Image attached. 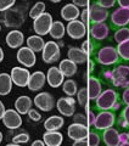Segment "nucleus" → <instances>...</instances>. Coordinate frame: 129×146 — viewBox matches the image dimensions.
Masks as SVG:
<instances>
[{
	"label": "nucleus",
	"instance_id": "3",
	"mask_svg": "<svg viewBox=\"0 0 129 146\" xmlns=\"http://www.w3.org/2000/svg\"><path fill=\"white\" fill-rule=\"evenodd\" d=\"M102 76L114 86H122V88L129 86V66L117 65L116 68H113V71L102 72Z\"/></svg>",
	"mask_w": 129,
	"mask_h": 146
},
{
	"label": "nucleus",
	"instance_id": "26",
	"mask_svg": "<svg viewBox=\"0 0 129 146\" xmlns=\"http://www.w3.org/2000/svg\"><path fill=\"white\" fill-rule=\"evenodd\" d=\"M45 146H60L63 141V136L60 131H47L43 135Z\"/></svg>",
	"mask_w": 129,
	"mask_h": 146
},
{
	"label": "nucleus",
	"instance_id": "48",
	"mask_svg": "<svg viewBox=\"0 0 129 146\" xmlns=\"http://www.w3.org/2000/svg\"><path fill=\"white\" fill-rule=\"evenodd\" d=\"M86 122H88V125L93 127L94 125V122H95V113L93 111H89L88 112V116H86Z\"/></svg>",
	"mask_w": 129,
	"mask_h": 146
},
{
	"label": "nucleus",
	"instance_id": "6",
	"mask_svg": "<svg viewBox=\"0 0 129 146\" xmlns=\"http://www.w3.org/2000/svg\"><path fill=\"white\" fill-rule=\"evenodd\" d=\"M110 28L116 31L129 23V7H118L110 13Z\"/></svg>",
	"mask_w": 129,
	"mask_h": 146
},
{
	"label": "nucleus",
	"instance_id": "38",
	"mask_svg": "<svg viewBox=\"0 0 129 146\" xmlns=\"http://www.w3.org/2000/svg\"><path fill=\"white\" fill-rule=\"evenodd\" d=\"M77 100L79 105L82 107H86L88 106V102H89V96H88V90L86 88H80L79 90L77 91Z\"/></svg>",
	"mask_w": 129,
	"mask_h": 146
},
{
	"label": "nucleus",
	"instance_id": "23",
	"mask_svg": "<svg viewBox=\"0 0 129 146\" xmlns=\"http://www.w3.org/2000/svg\"><path fill=\"white\" fill-rule=\"evenodd\" d=\"M68 60H71L72 62H74L76 65H82V63H86L88 61V55H86L80 48L72 46L68 49Z\"/></svg>",
	"mask_w": 129,
	"mask_h": 146
},
{
	"label": "nucleus",
	"instance_id": "55",
	"mask_svg": "<svg viewBox=\"0 0 129 146\" xmlns=\"http://www.w3.org/2000/svg\"><path fill=\"white\" fill-rule=\"evenodd\" d=\"M3 60H4V51H3L1 46H0V62H1Z\"/></svg>",
	"mask_w": 129,
	"mask_h": 146
},
{
	"label": "nucleus",
	"instance_id": "5",
	"mask_svg": "<svg viewBox=\"0 0 129 146\" xmlns=\"http://www.w3.org/2000/svg\"><path fill=\"white\" fill-rule=\"evenodd\" d=\"M116 112L113 111H100L98 115L95 116V122H94V128L98 131H102L107 128H111L116 124Z\"/></svg>",
	"mask_w": 129,
	"mask_h": 146
},
{
	"label": "nucleus",
	"instance_id": "11",
	"mask_svg": "<svg viewBox=\"0 0 129 146\" xmlns=\"http://www.w3.org/2000/svg\"><path fill=\"white\" fill-rule=\"evenodd\" d=\"M16 57H17V61L20 62L22 66H25V68L33 67L37 62L35 52L32 51V50L27 46H21L18 49Z\"/></svg>",
	"mask_w": 129,
	"mask_h": 146
},
{
	"label": "nucleus",
	"instance_id": "52",
	"mask_svg": "<svg viewBox=\"0 0 129 146\" xmlns=\"http://www.w3.org/2000/svg\"><path fill=\"white\" fill-rule=\"evenodd\" d=\"M117 3L121 7H129V0H117Z\"/></svg>",
	"mask_w": 129,
	"mask_h": 146
},
{
	"label": "nucleus",
	"instance_id": "51",
	"mask_svg": "<svg viewBox=\"0 0 129 146\" xmlns=\"http://www.w3.org/2000/svg\"><path fill=\"white\" fill-rule=\"evenodd\" d=\"M88 72L89 73H93L95 70V61L94 60H88Z\"/></svg>",
	"mask_w": 129,
	"mask_h": 146
},
{
	"label": "nucleus",
	"instance_id": "30",
	"mask_svg": "<svg viewBox=\"0 0 129 146\" xmlns=\"http://www.w3.org/2000/svg\"><path fill=\"white\" fill-rule=\"evenodd\" d=\"M12 89V80L9 73H0V95L10 94Z\"/></svg>",
	"mask_w": 129,
	"mask_h": 146
},
{
	"label": "nucleus",
	"instance_id": "27",
	"mask_svg": "<svg viewBox=\"0 0 129 146\" xmlns=\"http://www.w3.org/2000/svg\"><path fill=\"white\" fill-rule=\"evenodd\" d=\"M63 118L61 116H51L44 122V128L47 131H57L63 127Z\"/></svg>",
	"mask_w": 129,
	"mask_h": 146
},
{
	"label": "nucleus",
	"instance_id": "61",
	"mask_svg": "<svg viewBox=\"0 0 129 146\" xmlns=\"http://www.w3.org/2000/svg\"><path fill=\"white\" fill-rule=\"evenodd\" d=\"M23 1H28V0H23Z\"/></svg>",
	"mask_w": 129,
	"mask_h": 146
},
{
	"label": "nucleus",
	"instance_id": "4",
	"mask_svg": "<svg viewBox=\"0 0 129 146\" xmlns=\"http://www.w3.org/2000/svg\"><path fill=\"white\" fill-rule=\"evenodd\" d=\"M95 61L102 66H117L122 63L117 49L110 45L98 49V51L95 52Z\"/></svg>",
	"mask_w": 129,
	"mask_h": 146
},
{
	"label": "nucleus",
	"instance_id": "20",
	"mask_svg": "<svg viewBox=\"0 0 129 146\" xmlns=\"http://www.w3.org/2000/svg\"><path fill=\"white\" fill-rule=\"evenodd\" d=\"M45 76H47L48 84L51 88H59L60 85H62L64 80V77L61 73V71L59 70V67H50Z\"/></svg>",
	"mask_w": 129,
	"mask_h": 146
},
{
	"label": "nucleus",
	"instance_id": "19",
	"mask_svg": "<svg viewBox=\"0 0 129 146\" xmlns=\"http://www.w3.org/2000/svg\"><path fill=\"white\" fill-rule=\"evenodd\" d=\"M101 141H104L105 146H118L119 144V131L113 127L107 128L101 133Z\"/></svg>",
	"mask_w": 129,
	"mask_h": 146
},
{
	"label": "nucleus",
	"instance_id": "14",
	"mask_svg": "<svg viewBox=\"0 0 129 146\" xmlns=\"http://www.w3.org/2000/svg\"><path fill=\"white\" fill-rule=\"evenodd\" d=\"M66 32L72 39H82L86 34V27L82 21L74 20L68 22L66 27Z\"/></svg>",
	"mask_w": 129,
	"mask_h": 146
},
{
	"label": "nucleus",
	"instance_id": "32",
	"mask_svg": "<svg viewBox=\"0 0 129 146\" xmlns=\"http://www.w3.org/2000/svg\"><path fill=\"white\" fill-rule=\"evenodd\" d=\"M98 48H99V42H96L94 39H86L85 42H83L82 46H80V49L88 55V56L95 55V52L98 51Z\"/></svg>",
	"mask_w": 129,
	"mask_h": 146
},
{
	"label": "nucleus",
	"instance_id": "25",
	"mask_svg": "<svg viewBox=\"0 0 129 146\" xmlns=\"http://www.w3.org/2000/svg\"><path fill=\"white\" fill-rule=\"evenodd\" d=\"M79 15H80L79 9L76 5H73V4H67V5H64L61 9V17L64 21H68V22L74 21L79 17Z\"/></svg>",
	"mask_w": 129,
	"mask_h": 146
},
{
	"label": "nucleus",
	"instance_id": "9",
	"mask_svg": "<svg viewBox=\"0 0 129 146\" xmlns=\"http://www.w3.org/2000/svg\"><path fill=\"white\" fill-rule=\"evenodd\" d=\"M33 104L35 105V107L40 110L43 112H50L55 107V99L50 93H39L35 95V98L33 100Z\"/></svg>",
	"mask_w": 129,
	"mask_h": 146
},
{
	"label": "nucleus",
	"instance_id": "12",
	"mask_svg": "<svg viewBox=\"0 0 129 146\" xmlns=\"http://www.w3.org/2000/svg\"><path fill=\"white\" fill-rule=\"evenodd\" d=\"M29 76H31L29 71L25 67H13L10 73L12 84H16L17 86H21V88L27 86L29 80Z\"/></svg>",
	"mask_w": 129,
	"mask_h": 146
},
{
	"label": "nucleus",
	"instance_id": "44",
	"mask_svg": "<svg viewBox=\"0 0 129 146\" xmlns=\"http://www.w3.org/2000/svg\"><path fill=\"white\" fill-rule=\"evenodd\" d=\"M73 122H74V123H79V124H84V125L88 127L86 117L83 115V113H77V115H73Z\"/></svg>",
	"mask_w": 129,
	"mask_h": 146
},
{
	"label": "nucleus",
	"instance_id": "39",
	"mask_svg": "<svg viewBox=\"0 0 129 146\" xmlns=\"http://www.w3.org/2000/svg\"><path fill=\"white\" fill-rule=\"evenodd\" d=\"M85 139H86V141H88L89 146H99L100 143H101V135L98 133V130L89 131Z\"/></svg>",
	"mask_w": 129,
	"mask_h": 146
},
{
	"label": "nucleus",
	"instance_id": "28",
	"mask_svg": "<svg viewBox=\"0 0 129 146\" xmlns=\"http://www.w3.org/2000/svg\"><path fill=\"white\" fill-rule=\"evenodd\" d=\"M59 70L61 71L63 77H72L77 73L78 68H77V65L74 62H72L71 60L66 58V60L61 61V63H60V66H59Z\"/></svg>",
	"mask_w": 129,
	"mask_h": 146
},
{
	"label": "nucleus",
	"instance_id": "43",
	"mask_svg": "<svg viewBox=\"0 0 129 146\" xmlns=\"http://www.w3.org/2000/svg\"><path fill=\"white\" fill-rule=\"evenodd\" d=\"M28 117H29V119H32L33 122H39L41 119V115H40V112H38L37 110L34 108H31L29 111H28Z\"/></svg>",
	"mask_w": 129,
	"mask_h": 146
},
{
	"label": "nucleus",
	"instance_id": "57",
	"mask_svg": "<svg viewBox=\"0 0 129 146\" xmlns=\"http://www.w3.org/2000/svg\"><path fill=\"white\" fill-rule=\"evenodd\" d=\"M6 146H21V145H20V144H13V143H12V144H7Z\"/></svg>",
	"mask_w": 129,
	"mask_h": 146
},
{
	"label": "nucleus",
	"instance_id": "18",
	"mask_svg": "<svg viewBox=\"0 0 129 146\" xmlns=\"http://www.w3.org/2000/svg\"><path fill=\"white\" fill-rule=\"evenodd\" d=\"M45 82H47L45 73L41 71H37L34 73H31L27 86H28V89L31 91H39L40 89H43V86L45 85Z\"/></svg>",
	"mask_w": 129,
	"mask_h": 146
},
{
	"label": "nucleus",
	"instance_id": "35",
	"mask_svg": "<svg viewBox=\"0 0 129 146\" xmlns=\"http://www.w3.org/2000/svg\"><path fill=\"white\" fill-rule=\"evenodd\" d=\"M62 89L63 93L67 95V96H74L78 91V86H77V82L73 79H67L63 80L62 83Z\"/></svg>",
	"mask_w": 129,
	"mask_h": 146
},
{
	"label": "nucleus",
	"instance_id": "34",
	"mask_svg": "<svg viewBox=\"0 0 129 146\" xmlns=\"http://www.w3.org/2000/svg\"><path fill=\"white\" fill-rule=\"evenodd\" d=\"M117 52H118V56L121 58L122 62H128L129 61V39L126 40V42H122L119 43L117 46Z\"/></svg>",
	"mask_w": 129,
	"mask_h": 146
},
{
	"label": "nucleus",
	"instance_id": "13",
	"mask_svg": "<svg viewBox=\"0 0 129 146\" xmlns=\"http://www.w3.org/2000/svg\"><path fill=\"white\" fill-rule=\"evenodd\" d=\"M57 111L64 117H72L76 112V101L72 96L60 98L56 102Z\"/></svg>",
	"mask_w": 129,
	"mask_h": 146
},
{
	"label": "nucleus",
	"instance_id": "29",
	"mask_svg": "<svg viewBox=\"0 0 129 146\" xmlns=\"http://www.w3.org/2000/svg\"><path fill=\"white\" fill-rule=\"evenodd\" d=\"M44 44L45 42L40 35H31L27 39V48H29L34 52H40L44 48Z\"/></svg>",
	"mask_w": 129,
	"mask_h": 146
},
{
	"label": "nucleus",
	"instance_id": "53",
	"mask_svg": "<svg viewBox=\"0 0 129 146\" xmlns=\"http://www.w3.org/2000/svg\"><path fill=\"white\" fill-rule=\"evenodd\" d=\"M31 146H45V144L43 140H35V141H33V144Z\"/></svg>",
	"mask_w": 129,
	"mask_h": 146
},
{
	"label": "nucleus",
	"instance_id": "8",
	"mask_svg": "<svg viewBox=\"0 0 129 146\" xmlns=\"http://www.w3.org/2000/svg\"><path fill=\"white\" fill-rule=\"evenodd\" d=\"M61 52H60V46L56 42H47L44 44V48L41 50V58L45 63H55L60 60Z\"/></svg>",
	"mask_w": 129,
	"mask_h": 146
},
{
	"label": "nucleus",
	"instance_id": "21",
	"mask_svg": "<svg viewBox=\"0 0 129 146\" xmlns=\"http://www.w3.org/2000/svg\"><path fill=\"white\" fill-rule=\"evenodd\" d=\"M6 44L9 48L11 49H18L22 46V44L25 43V35L21 31L13 29L11 32H9L6 34Z\"/></svg>",
	"mask_w": 129,
	"mask_h": 146
},
{
	"label": "nucleus",
	"instance_id": "59",
	"mask_svg": "<svg viewBox=\"0 0 129 146\" xmlns=\"http://www.w3.org/2000/svg\"><path fill=\"white\" fill-rule=\"evenodd\" d=\"M1 141H3V133L0 131V144H1Z\"/></svg>",
	"mask_w": 129,
	"mask_h": 146
},
{
	"label": "nucleus",
	"instance_id": "50",
	"mask_svg": "<svg viewBox=\"0 0 129 146\" xmlns=\"http://www.w3.org/2000/svg\"><path fill=\"white\" fill-rule=\"evenodd\" d=\"M72 146H89V145H88V141H86V139H82V140L74 141V144H73Z\"/></svg>",
	"mask_w": 129,
	"mask_h": 146
},
{
	"label": "nucleus",
	"instance_id": "7",
	"mask_svg": "<svg viewBox=\"0 0 129 146\" xmlns=\"http://www.w3.org/2000/svg\"><path fill=\"white\" fill-rule=\"evenodd\" d=\"M53 22H54L53 16L50 15L49 12H44V13H41L40 16L34 18L33 29L35 32V34L40 35V36L49 34V31H50V27H51Z\"/></svg>",
	"mask_w": 129,
	"mask_h": 146
},
{
	"label": "nucleus",
	"instance_id": "56",
	"mask_svg": "<svg viewBox=\"0 0 129 146\" xmlns=\"http://www.w3.org/2000/svg\"><path fill=\"white\" fill-rule=\"evenodd\" d=\"M118 146H129V141H127V143H121Z\"/></svg>",
	"mask_w": 129,
	"mask_h": 146
},
{
	"label": "nucleus",
	"instance_id": "37",
	"mask_svg": "<svg viewBox=\"0 0 129 146\" xmlns=\"http://www.w3.org/2000/svg\"><path fill=\"white\" fill-rule=\"evenodd\" d=\"M44 12H45V4L43 1H38V3H35L29 10V17L34 20V18L40 16L41 13H44Z\"/></svg>",
	"mask_w": 129,
	"mask_h": 146
},
{
	"label": "nucleus",
	"instance_id": "58",
	"mask_svg": "<svg viewBox=\"0 0 129 146\" xmlns=\"http://www.w3.org/2000/svg\"><path fill=\"white\" fill-rule=\"evenodd\" d=\"M51 3H55V4H57V3H60V1H62V0H50Z\"/></svg>",
	"mask_w": 129,
	"mask_h": 146
},
{
	"label": "nucleus",
	"instance_id": "40",
	"mask_svg": "<svg viewBox=\"0 0 129 146\" xmlns=\"http://www.w3.org/2000/svg\"><path fill=\"white\" fill-rule=\"evenodd\" d=\"M29 141V134L26 133V131H22V133L15 135L12 138V143L13 144H26Z\"/></svg>",
	"mask_w": 129,
	"mask_h": 146
},
{
	"label": "nucleus",
	"instance_id": "22",
	"mask_svg": "<svg viewBox=\"0 0 129 146\" xmlns=\"http://www.w3.org/2000/svg\"><path fill=\"white\" fill-rule=\"evenodd\" d=\"M86 90H88L89 100H95L101 94V91H102V82H101V79L93 76L89 77Z\"/></svg>",
	"mask_w": 129,
	"mask_h": 146
},
{
	"label": "nucleus",
	"instance_id": "33",
	"mask_svg": "<svg viewBox=\"0 0 129 146\" xmlns=\"http://www.w3.org/2000/svg\"><path fill=\"white\" fill-rule=\"evenodd\" d=\"M116 123L124 129H129V105H124L123 110L118 116V119H116Z\"/></svg>",
	"mask_w": 129,
	"mask_h": 146
},
{
	"label": "nucleus",
	"instance_id": "54",
	"mask_svg": "<svg viewBox=\"0 0 129 146\" xmlns=\"http://www.w3.org/2000/svg\"><path fill=\"white\" fill-rule=\"evenodd\" d=\"M4 112H5V106H4L3 101H0V119H1L4 116Z\"/></svg>",
	"mask_w": 129,
	"mask_h": 146
},
{
	"label": "nucleus",
	"instance_id": "60",
	"mask_svg": "<svg viewBox=\"0 0 129 146\" xmlns=\"http://www.w3.org/2000/svg\"><path fill=\"white\" fill-rule=\"evenodd\" d=\"M0 32H1V25H0Z\"/></svg>",
	"mask_w": 129,
	"mask_h": 146
},
{
	"label": "nucleus",
	"instance_id": "10",
	"mask_svg": "<svg viewBox=\"0 0 129 146\" xmlns=\"http://www.w3.org/2000/svg\"><path fill=\"white\" fill-rule=\"evenodd\" d=\"M1 121L4 123L7 129L13 130V129H18L22 125V118L21 115L18 113L16 110H5L4 116L1 118Z\"/></svg>",
	"mask_w": 129,
	"mask_h": 146
},
{
	"label": "nucleus",
	"instance_id": "62",
	"mask_svg": "<svg viewBox=\"0 0 129 146\" xmlns=\"http://www.w3.org/2000/svg\"><path fill=\"white\" fill-rule=\"evenodd\" d=\"M128 26H129V23H128ZM128 28H129V27H128Z\"/></svg>",
	"mask_w": 129,
	"mask_h": 146
},
{
	"label": "nucleus",
	"instance_id": "36",
	"mask_svg": "<svg viewBox=\"0 0 129 146\" xmlns=\"http://www.w3.org/2000/svg\"><path fill=\"white\" fill-rule=\"evenodd\" d=\"M114 42L116 43H122V42H126V40L129 39V28L128 27H122V28H118L114 31Z\"/></svg>",
	"mask_w": 129,
	"mask_h": 146
},
{
	"label": "nucleus",
	"instance_id": "41",
	"mask_svg": "<svg viewBox=\"0 0 129 146\" xmlns=\"http://www.w3.org/2000/svg\"><path fill=\"white\" fill-rule=\"evenodd\" d=\"M16 0H0V12L9 10L10 7L15 6Z\"/></svg>",
	"mask_w": 129,
	"mask_h": 146
},
{
	"label": "nucleus",
	"instance_id": "45",
	"mask_svg": "<svg viewBox=\"0 0 129 146\" xmlns=\"http://www.w3.org/2000/svg\"><path fill=\"white\" fill-rule=\"evenodd\" d=\"M80 18H82V22L84 23L85 26L86 25H90V20H89V10H88V7H85L84 10H83L80 12Z\"/></svg>",
	"mask_w": 129,
	"mask_h": 146
},
{
	"label": "nucleus",
	"instance_id": "47",
	"mask_svg": "<svg viewBox=\"0 0 129 146\" xmlns=\"http://www.w3.org/2000/svg\"><path fill=\"white\" fill-rule=\"evenodd\" d=\"M72 4L73 5H76L77 7H88L89 5V0H72Z\"/></svg>",
	"mask_w": 129,
	"mask_h": 146
},
{
	"label": "nucleus",
	"instance_id": "63",
	"mask_svg": "<svg viewBox=\"0 0 129 146\" xmlns=\"http://www.w3.org/2000/svg\"><path fill=\"white\" fill-rule=\"evenodd\" d=\"M128 130H129V129H128Z\"/></svg>",
	"mask_w": 129,
	"mask_h": 146
},
{
	"label": "nucleus",
	"instance_id": "24",
	"mask_svg": "<svg viewBox=\"0 0 129 146\" xmlns=\"http://www.w3.org/2000/svg\"><path fill=\"white\" fill-rule=\"evenodd\" d=\"M32 105L33 101L29 96H26V95H22V96L17 98L15 101V110L20 113V115H27L28 111L32 108Z\"/></svg>",
	"mask_w": 129,
	"mask_h": 146
},
{
	"label": "nucleus",
	"instance_id": "31",
	"mask_svg": "<svg viewBox=\"0 0 129 146\" xmlns=\"http://www.w3.org/2000/svg\"><path fill=\"white\" fill-rule=\"evenodd\" d=\"M64 33H66V27L61 21H55L53 22L51 27H50L49 34L53 36L54 39H62Z\"/></svg>",
	"mask_w": 129,
	"mask_h": 146
},
{
	"label": "nucleus",
	"instance_id": "42",
	"mask_svg": "<svg viewBox=\"0 0 129 146\" xmlns=\"http://www.w3.org/2000/svg\"><path fill=\"white\" fill-rule=\"evenodd\" d=\"M117 0H95V4L99 5L101 7H105V9H110L112 7L113 5H116Z\"/></svg>",
	"mask_w": 129,
	"mask_h": 146
},
{
	"label": "nucleus",
	"instance_id": "46",
	"mask_svg": "<svg viewBox=\"0 0 129 146\" xmlns=\"http://www.w3.org/2000/svg\"><path fill=\"white\" fill-rule=\"evenodd\" d=\"M121 101L124 105H129V86L123 90V94L121 95Z\"/></svg>",
	"mask_w": 129,
	"mask_h": 146
},
{
	"label": "nucleus",
	"instance_id": "49",
	"mask_svg": "<svg viewBox=\"0 0 129 146\" xmlns=\"http://www.w3.org/2000/svg\"><path fill=\"white\" fill-rule=\"evenodd\" d=\"M129 141V130L119 133V143H127Z\"/></svg>",
	"mask_w": 129,
	"mask_h": 146
},
{
	"label": "nucleus",
	"instance_id": "17",
	"mask_svg": "<svg viewBox=\"0 0 129 146\" xmlns=\"http://www.w3.org/2000/svg\"><path fill=\"white\" fill-rule=\"evenodd\" d=\"M88 133H89L88 127L84 125V124H79V123H72V124L68 127V129H67L68 138L74 140V141L85 139L86 135H88Z\"/></svg>",
	"mask_w": 129,
	"mask_h": 146
},
{
	"label": "nucleus",
	"instance_id": "2",
	"mask_svg": "<svg viewBox=\"0 0 129 146\" xmlns=\"http://www.w3.org/2000/svg\"><path fill=\"white\" fill-rule=\"evenodd\" d=\"M27 9H28L27 5H17L1 12V23L9 28H20L26 21Z\"/></svg>",
	"mask_w": 129,
	"mask_h": 146
},
{
	"label": "nucleus",
	"instance_id": "15",
	"mask_svg": "<svg viewBox=\"0 0 129 146\" xmlns=\"http://www.w3.org/2000/svg\"><path fill=\"white\" fill-rule=\"evenodd\" d=\"M88 10H89L90 23H100V22H105L110 16V12H108L107 9L96 5L95 3L88 9Z\"/></svg>",
	"mask_w": 129,
	"mask_h": 146
},
{
	"label": "nucleus",
	"instance_id": "16",
	"mask_svg": "<svg viewBox=\"0 0 129 146\" xmlns=\"http://www.w3.org/2000/svg\"><path fill=\"white\" fill-rule=\"evenodd\" d=\"M89 33L91 39L100 42L104 40L108 36L110 33V27L105 23V22H100V23H90V28H89Z\"/></svg>",
	"mask_w": 129,
	"mask_h": 146
},
{
	"label": "nucleus",
	"instance_id": "1",
	"mask_svg": "<svg viewBox=\"0 0 129 146\" xmlns=\"http://www.w3.org/2000/svg\"><path fill=\"white\" fill-rule=\"evenodd\" d=\"M121 105V96L113 89H106L101 91V94L95 99V110H98V111L116 112Z\"/></svg>",
	"mask_w": 129,
	"mask_h": 146
}]
</instances>
